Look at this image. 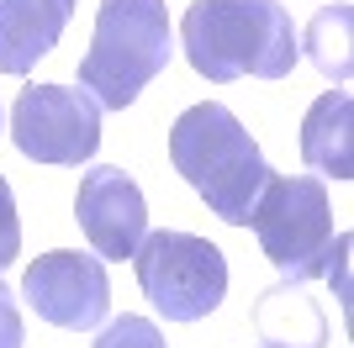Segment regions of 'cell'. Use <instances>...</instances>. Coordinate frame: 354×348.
Segmentation results:
<instances>
[{
  "mask_svg": "<svg viewBox=\"0 0 354 348\" xmlns=\"http://www.w3.org/2000/svg\"><path fill=\"white\" fill-rule=\"evenodd\" d=\"M301 159L317 180H354V95L328 90L301 122Z\"/></svg>",
  "mask_w": 354,
  "mask_h": 348,
  "instance_id": "11",
  "label": "cell"
},
{
  "mask_svg": "<svg viewBox=\"0 0 354 348\" xmlns=\"http://www.w3.org/2000/svg\"><path fill=\"white\" fill-rule=\"evenodd\" d=\"M249 227L265 248V259L281 269V280L328 275V243H333V206L317 174H270L259 201L249 211Z\"/></svg>",
  "mask_w": 354,
  "mask_h": 348,
  "instance_id": "4",
  "label": "cell"
},
{
  "mask_svg": "<svg viewBox=\"0 0 354 348\" xmlns=\"http://www.w3.org/2000/svg\"><path fill=\"white\" fill-rule=\"evenodd\" d=\"M169 159H175L180 180L207 201V211L222 217L227 227H249L254 201L275 174L259 143L249 137V127L222 101H201L180 111V122L169 127Z\"/></svg>",
  "mask_w": 354,
  "mask_h": 348,
  "instance_id": "2",
  "label": "cell"
},
{
  "mask_svg": "<svg viewBox=\"0 0 354 348\" xmlns=\"http://www.w3.org/2000/svg\"><path fill=\"white\" fill-rule=\"evenodd\" d=\"M74 222L95 248V259H133L148 238V201L133 174H122L117 164H95L90 174H80Z\"/></svg>",
  "mask_w": 354,
  "mask_h": 348,
  "instance_id": "8",
  "label": "cell"
},
{
  "mask_svg": "<svg viewBox=\"0 0 354 348\" xmlns=\"http://www.w3.org/2000/svg\"><path fill=\"white\" fill-rule=\"evenodd\" d=\"M180 48L191 69L212 85L254 79H286L296 69V27L281 0H196L180 16Z\"/></svg>",
  "mask_w": 354,
  "mask_h": 348,
  "instance_id": "1",
  "label": "cell"
},
{
  "mask_svg": "<svg viewBox=\"0 0 354 348\" xmlns=\"http://www.w3.org/2000/svg\"><path fill=\"white\" fill-rule=\"evenodd\" d=\"M21 301L64 333H95L111 311V280H106V259L80 253V248H53L43 259L27 264L21 280Z\"/></svg>",
  "mask_w": 354,
  "mask_h": 348,
  "instance_id": "7",
  "label": "cell"
},
{
  "mask_svg": "<svg viewBox=\"0 0 354 348\" xmlns=\"http://www.w3.org/2000/svg\"><path fill=\"white\" fill-rule=\"evenodd\" d=\"M21 259V222H16V195L0 174V269H11Z\"/></svg>",
  "mask_w": 354,
  "mask_h": 348,
  "instance_id": "14",
  "label": "cell"
},
{
  "mask_svg": "<svg viewBox=\"0 0 354 348\" xmlns=\"http://www.w3.org/2000/svg\"><path fill=\"white\" fill-rule=\"evenodd\" d=\"M296 48H307L312 69L323 74V79L344 85L349 69H354V6H349V0L323 6V11L307 21V32L296 37Z\"/></svg>",
  "mask_w": 354,
  "mask_h": 348,
  "instance_id": "12",
  "label": "cell"
},
{
  "mask_svg": "<svg viewBox=\"0 0 354 348\" xmlns=\"http://www.w3.org/2000/svg\"><path fill=\"white\" fill-rule=\"evenodd\" d=\"M74 0H0V74H27L59 48Z\"/></svg>",
  "mask_w": 354,
  "mask_h": 348,
  "instance_id": "9",
  "label": "cell"
},
{
  "mask_svg": "<svg viewBox=\"0 0 354 348\" xmlns=\"http://www.w3.org/2000/svg\"><path fill=\"white\" fill-rule=\"evenodd\" d=\"M21 311H16V296H11V285L0 280V348H21Z\"/></svg>",
  "mask_w": 354,
  "mask_h": 348,
  "instance_id": "15",
  "label": "cell"
},
{
  "mask_svg": "<svg viewBox=\"0 0 354 348\" xmlns=\"http://www.w3.org/2000/svg\"><path fill=\"white\" fill-rule=\"evenodd\" d=\"M175 53L164 0H101L95 37L80 58V90L101 111H127Z\"/></svg>",
  "mask_w": 354,
  "mask_h": 348,
  "instance_id": "3",
  "label": "cell"
},
{
  "mask_svg": "<svg viewBox=\"0 0 354 348\" xmlns=\"http://www.w3.org/2000/svg\"><path fill=\"white\" fill-rule=\"evenodd\" d=\"M11 143L32 164H80L101 148V106L74 85H27L11 106Z\"/></svg>",
  "mask_w": 354,
  "mask_h": 348,
  "instance_id": "6",
  "label": "cell"
},
{
  "mask_svg": "<svg viewBox=\"0 0 354 348\" xmlns=\"http://www.w3.org/2000/svg\"><path fill=\"white\" fill-rule=\"evenodd\" d=\"M90 348H164V333L148 317H127L122 311L117 322H101V333Z\"/></svg>",
  "mask_w": 354,
  "mask_h": 348,
  "instance_id": "13",
  "label": "cell"
},
{
  "mask_svg": "<svg viewBox=\"0 0 354 348\" xmlns=\"http://www.w3.org/2000/svg\"><path fill=\"white\" fill-rule=\"evenodd\" d=\"M0 127H6V111H0Z\"/></svg>",
  "mask_w": 354,
  "mask_h": 348,
  "instance_id": "16",
  "label": "cell"
},
{
  "mask_svg": "<svg viewBox=\"0 0 354 348\" xmlns=\"http://www.w3.org/2000/svg\"><path fill=\"white\" fill-rule=\"evenodd\" d=\"M259 348H328V311L312 301L307 280H281L254 301Z\"/></svg>",
  "mask_w": 354,
  "mask_h": 348,
  "instance_id": "10",
  "label": "cell"
},
{
  "mask_svg": "<svg viewBox=\"0 0 354 348\" xmlns=\"http://www.w3.org/2000/svg\"><path fill=\"white\" fill-rule=\"evenodd\" d=\"M138 285L164 322H201L227 296V259L222 248L196 232H148L133 253Z\"/></svg>",
  "mask_w": 354,
  "mask_h": 348,
  "instance_id": "5",
  "label": "cell"
}]
</instances>
